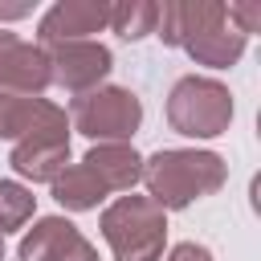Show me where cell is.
Wrapping results in <instances>:
<instances>
[{"mask_svg":"<svg viewBox=\"0 0 261 261\" xmlns=\"http://www.w3.org/2000/svg\"><path fill=\"white\" fill-rule=\"evenodd\" d=\"M16 257L20 261H98V249L65 216H45L20 237Z\"/></svg>","mask_w":261,"mask_h":261,"instance_id":"52a82bcc","label":"cell"},{"mask_svg":"<svg viewBox=\"0 0 261 261\" xmlns=\"http://www.w3.org/2000/svg\"><path fill=\"white\" fill-rule=\"evenodd\" d=\"M12 171L20 179H33V184H53L65 167H69V143H57V139H20L8 155Z\"/></svg>","mask_w":261,"mask_h":261,"instance_id":"8fae6325","label":"cell"},{"mask_svg":"<svg viewBox=\"0 0 261 261\" xmlns=\"http://www.w3.org/2000/svg\"><path fill=\"white\" fill-rule=\"evenodd\" d=\"M167 261H212V253H208L204 245H196V241H179V245L167 253Z\"/></svg>","mask_w":261,"mask_h":261,"instance_id":"e0dca14e","label":"cell"},{"mask_svg":"<svg viewBox=\"0 0 261 261\" xmlns=\"http://www.w3.org/2000/svg\"><path fill=\"white\" fill-rule=\"evenodd\" d=\"M82 167L106 188V192H130L143 179V155L130 143H94L82 159Z\"/></svg>","mask_w":261,"mask_h":261,"instance_id":"30bf717a","label":"cell"},{"mask_svg":"<svg viewBox=\"0 0 261 261\" xmlns=\"http://www.w3.org/2000/svg\"><path fill=\"white\" fill-rule=\"evenodd\" d=\"M224 8H228V20H232L245 37L261 24V4H224Z\"/></svg>","mask_w":261,"mask_h":261,"instance_id":"2e32d148","label":"cell"},{"mask_svg":"<svg viewBox=\"0 0 261 261\" xmlns=\"http://www.w3.org/2000/svg\"><path fill=\"white\" fill-rule=\"evenodd\" d=\"M33 212H37V196L16 179H0V237L24 228Z\"/></svg>","mask_w":261,"mask_h":261,"instance_id":"9a60e30c","label":"cell"},{"mask_svg":"<svg viewBox=\"0 0 261 261\" xmlns=\"http://www.w3.org/2000/svg\"><path fill=\"white\" fill-rule=\"evenodd\" d=\"M73 130H82L94 143H126L139 122H143V102L139 94L122 86H98L90 94L73 98Z\"/></svg>","mask_w":261,"mask_h":261,"instance_id":"277c9868","label":"cell"},{"mask_svg":"<svg viewBox=\"0 0 261 261\" xmlns=\"http://www.w3.org/2000/svg\"><path fill=\"white\" fill-rule=\"evenodd\" d=\"M45 61H49V82H57L69 94H90L102 86V77L110 73L114 57L106 45L98 41H61V45H45Z\"/></svg>","mask_w":261,"mask_h":261,"instance_id":"5b68a950","label":"cell"},{"mask_svg":"<svg viewBox=\"0 0 261 261\" xmlns=\"http://www.w3.org/2000/svg\"><path fill=\"white\" fill-rule=\"evenodd\" d=\"M228 179V163L216 151H196V147H167L143 159V184L147 200H155L163 212L188 208L200 196L220 192Z\"/></svg>","mask_w":261,"mask_h":261,"instance_id":"6da1fadb","label":"cell"},{"mask_svg":"<svg viewBox=\"0 0 261 261\" xmlns=\"http://www.w3.org/2000/svg\"><path fill=\"white\" fill-rule=\"evenodd\" d=\"M167 122L188 139H216L232 122V94L216 77H179L167 94Z\"/></svg>","mask_w":261,"mask_h":261,"instance_id":"3957f363","label":"cell"},{"mask_svg":"<svg viewBox=\"0 0 261 261\" xmlns=\"http://www.w3.org/2000/svg\"><path fill=\"white\" fill-rule=\"evenodd\" d=\"M0 139H57L69 143V122L65 110L45 102V98H24L0 90Z\"/></svg>","mask_w":261,"mask_h":261,"instance_id":"8992f818","label":"cell"},{"mask_svg":"<svg viewBox=\"0 0 261 261\" xmlns=\"http://www.w3.org/2000/svg\"><path fill=\"white\" fill-rule=\"evenodd\" d=\"M102 196H106V188H102L82 163H69V167L53 179V200H57L65 212H90V208L102 204Z\"/></svg>","mask_w":261,"mask_h":261,"instance_id":"4fadbf2b","label":"cell"},{"mask_svg":"<svg viewBox=\"0 0 261 261\" xmlns=\"http://www.w3.org/2000/svg\"><path fill=\"white\" fill-rule=\"evenodd\" d=\"M155 20H159V4H151V0L110 4V29L122 41H143L147 33H155Z\"/></svg>","mask_w":261,"mask_h":261,"instance_id":"5bb4252c","label":"cell"},{"mask_svg":"<svg viewBox=\"0 0 261 261\" xmlns=\"http://www.w3.org/2000/svg\"><path fill=\"white\" fill-rule=\"evenodd\" d=\"M49 86V61L45 49L33 41H20L16 33L0 29V90L37 98Z\"/></svg>","mask_w":261,"mask_h":261,"instance_id":"ba28073f","label":"cell"},{"mask_svg":"<svg viewBox=\"0 0 261 261\" xmlns=\"http://www.w3.org/2000/svg\"><path fill=\"white\" fill-rule=\"evenodd\" d=\"M245 33L228 20V8H224V20H216V24H208L204 33H196L192 41H184V49H188V57L192 61H200V65H212V69H224V65H232L241 53H245Z\"/></svg>","mask_w":261,"mask_h":261,"instance_id":"7c38bea8","label":"cell"},{"mask_svg":"<svg viewBox=\"0 0 261 261\" xmlns=\"http://www.w3.org/2000/svg\"><path fill=\"white\" fill-rule=\"evenodd\" d=\"M0 261H4V237H0Z\"/></svg>","mask_w":261,"mask_h":261,"instance_id":"d6986e66","label":"cell"},{"mask_svg":"<svg viewBox=\"0 0 261 261\" xmlns=\"http://www.w3.org/2000/svg\"><path fill=\"white\" fill-rule=\"evenodd\" d=\"M29 12H33V4H12V8L0 4V20H16V16H29Z\"/></svg>","mask_w":261,"mask_h":261,"instance_id":"ac0fdd59","label":"cell"},{"mask_svg":"<svg viewBox=\"0 0 261 261\" xmlns=\"http://www.w3.org/2000/svg\"><path fill=\"white\" fill-rule=\"evenodd\" d=\"M110 24V4L102 0H61L53 4L41 24H37V41L45 45H61V41H90V33Z\"/></svg>","mask_w":261,"mask_h":261,"instance_id":"9c48e42d","label":"cell"},{"mask_svg":"<svg viewBox=\"0 0 261 261\" xmlns=\"http://www.w3.org/2000/svg\"><path fill=\"white\" fill-rule=\"evenodd\" d=\"M102 237L114 261H159L167 241V212L147 196H118L102 212Z\"/></svg>","mask_w":261,"mask_h":261,"instance_id":"7a4b0ae2","label":"cell"}]
</instances>
